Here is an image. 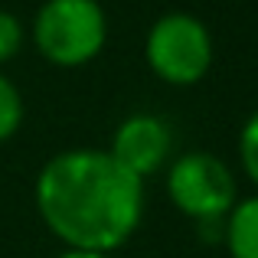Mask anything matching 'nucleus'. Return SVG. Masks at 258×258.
<instances>
[{"label": "nucleus", "mask_w": 258, "mask_h": 258, "mask_svg": "<svg viewBox=\"0 0 258 258\" xmlns=\"http://www.w3.org/2000/svg\"><path fill=\"white\" fill-rule=\"evenodd\" d=\"M33 200L46 229L79 252L111 255L144 219V180L98 147H72L49 157Z\"/></svg>", "instance_id": "f257e3e1"}, {"label": "nucleus", "mask_w": 258, "mask_h": 258, "mask_svg": "<svg viewBox=\"0 0 258 258\" xmlns=\"http://www.w3.org/2000/svg\"><path fill=\"white\" fill-rule=\"evenodd\" d=\"M30 33L46 62L79 69L101 56L108 43V17L98 0H46L33 17Z\"/></svg>", "instance_id": "f03ea898"}, {"label": "nucleus", "mask_w": 258, "mask_h": 258, "mask_svg": "<svg viewBox=\"0 0 258 258\" xmlns=\"http://www.w3.org/2000/svg\"><path fill=\"white\" fill-rule=\"evenodd\" d=\"M151 72L167 85L186 88L206 79L213 66V36L200 17L170 10L151 26L144 43Z\"/></svg>", "instance_id": "7ed1b4c3"}, {"label": "nucleus", "mask_w": 258, "mask_h": 258, "mask_svg": "<svg viewBox=\"0 0 258 258\" xmlns=\"http://www.w3.org/2000/svg\"><path fill=\"white\" fill-rule=\"evenodd\" d=\"M167 196L183 216L196 222L226 219L229 209L239 203L229 164L209 151H189L173 160L167 170Z\"/></svg>", "instance_id": "20e7f679"}, {"label": "nucleus", "mask_w": 258, "mask_h": 258, "mask_svg": "<svg viewBox=\"0 0 258 258\" xmlns=\"http://www.w3.org/2000/svg\"><path fill=\"white\" fill-rule=\"evenodd\" d=\"M114 160L134 173L138 180L164 170L170 164L173 154V131L160 114H131L114 127L111 147H108Z\"/></svg>", "instance_id": "39448f33"}, {"label": "nucleus", "mask_w": 258, "mask_h": 258, "mask_svg": "<svg viewBox=\"0 0 258 258\" xmlns=\"http://www.w3.org/2000/svg\"><path fill=\"white\" fill-rule=\"evenodd\" d=\"M222 245L232 258H258V193L229 209Z\"/></svg>", "instance_id": "423d86ee"}, {"label": "nucleus", "mask_w": 258, "mask_h": 258, "mask_svg": "<svg viewBox=\"0 0 258 258\" xmlns=\"http://www.w3.org/2000/svg\"><path fill=\"white\" fill-rule=\"evenodd\" d=\"M23 124V95L0 72V144L10 141Z\"/></svg>", "instance_id": "0eeeda50"}, {"label": "nucleus", "mask_w": 258, "mask_h": 258, "mask_svg": "<svg viewBox=\"0 0 258 258\" xmlns=\"http://www.w3.org/2000/svg\"><path fill=\"white\" fill-rule=\"evenodd\" d=\"M239 160L245 176L258 186V111L248 114V121L239 131Z\"/></svg>", "instance_id": "6e6552de"}, {"label": "nucleus", "mask_w": 258, "mask_h": 258, "mask_svg": "<svg viewBox=\"0 0 258 258\" xmlns=\"http://www.w3.org/2000/svg\"><path fill=\"white\" fill-rule=\"evenodd\" d=\"M23 23H20L17 13L0 10V66L10 62L20 49H23Z\"/></svg>", "instance_id": "1a4fd4ad"}, {"label": "nucleus", "mask_w": 258, "mask_h": 258, "mask_svg": "<svg viewBox=\"0 0 258 258\" xmlns=\"http://www.w3.org/2000/svg\"><path fill=\"white\" fill-rule=\"evenodd\" d=\"M56 258H111L105 252H79V248H66V252H59Z\"/></svg>", "instance_id": "9d476101"}]
</instances>
